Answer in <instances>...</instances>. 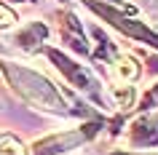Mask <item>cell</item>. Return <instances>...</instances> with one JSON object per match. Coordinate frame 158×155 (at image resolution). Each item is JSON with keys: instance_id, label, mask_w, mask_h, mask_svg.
Masks as SVG:
<instances>
[{"instance_id": "cell-5", "label": "cell", "mask_w": 158, "mask_h": 155, "mask_svg": "<svg viewBox=\"0 0 158 155\" xmlns=\"http://www.w3.org/2000/svg\"><path fill=\"white\" fill-rule=\"evenodd\" d=\"M46 35H48V30L43 24H38V22H32V24H27L24 30L16 35V43H19V48L32 51V48H38V43H40Z\"/></svg>"}, {"instance_id": "cell-1", "label": "cell", "mask_w": 158, "mask_h": 155, "mask_svg": "<svg viewBox=\"0 0 158 155\" xmlns=\"http://www.w3.org/2000/svg\"><path fill=\"white\" fill-rule=\"evenodd\" d=\"M3 72L11 80V86L32 104L43 107V110H54V112H67L64 110V99L59 96V91L54 88V83H48L43 75L27 70L19 64H3Z\"/></svg>"}, {"instance_id": "cell-2", "label": "cell", "mask_w": 158, "mask_h": 155, "mask_svg": "<svg viewBox=\"0 0 158 155\" xmlns=\"http://www.w3.org/2000/svg\"><path fill=\"white\" fill-rule=\"evenodd\" d=\"M94 131H97V126H86V131H64V134H56V137H46L32 147V153L35 155H56V153H64V150H73L86 137H91Z\"/></svg>"}, {"instance_id": "cell-8", "label": "cell", "mask_w": 158, "mask_h": 155, "mask_svg": "<svg viewBox=\"0 0 158 155\" xmlns=\"http://www.w3.org/2000/svg\"><path fill=\"white\" fill-rule=\"evenodd\" d=\"M0 155H24V147L14 137H0Z\"/></svg>"}, {"instance_id": "cell-6", "label": "cell", "mask_w": 158, "mask_h": 155, "mask_svg": "<svg viewBox=\"0 0 158 155\" xmlns=\"http://www.w3.org/2000/svg\"><path fill=\"white\" fill-rule=\"evenodd\" d=\"M113 75H115L121 83H129L131 78L139 75V64H137L131 56H123V59H118L115 64H113Z\"/></svg>"}, {"instance_id": "cell-4", "label": "cell", "mask_w": 158, "mask_h": 155, "mask_svg": "<svg viewBox=\"0 0 158 155\" xmlns=\"http://www.w3.org/2000/svg\"><path fill=\"white\" fill-rule=\"evenodd\" d=\"M48 59L56 62V67L67 75V80H73V86H78V88H83V91H97V80L89 75V70H83L81 64L70 62V59H67L64 54H59V51H48Z\"/></svg>"}, {"instance_id": "cell-9", "label": "cell", "mask_w": 158, "mask_h": 155, "mask_svg": "<svg viewBox=\"0 0 158 155\" xmlns=\"http://www.w3.org/2000/svg\"><path fill=\"white\" fill-rule=\"evenodd\" d=\"M14 22H16V16H14V14H11V11L6 8V6H0V27L14 24Z\"/></svg>"}, {"instance_id": "cell-3", "label": "cell", "mask_w": 158, "mask_h": 155, "mask_svg": "<svg viewBox=\"0 0 158 155\" xmlns=\"http://www.w3.org/2000/svg\"><path fill=\"white\" fill-rule=\"evenodd\" d=\"M89 8L94 11V14H99L102 19H107L113 27H118V30H123L126 35H131V38H139V40L150 43V46H158V35L150 32L145 24H139V22H134V19H123L121 14H115V11L105 8V6H94V3H89Z\"/></svg>"}, {"instance_id": "cell-7", "label": "cell", "mask_w": 158, "mask_h": 155, "mask_svg": "<svg viewBox=\"0 0 158 155\" xmlns=\"http://www.w3.org/2000/svg\"><path fill=\"white\" fill-rule=\"evenodd\" d=\"M113 96H115V102L121 107H131L134 96H137V91H134V86H126V83H121V86H113Z\"/></svg>"}, {"instance_id": "cell-10", "label": "cell", "mask_w": 158, "mask_h": 155, "mask_svg": "<svg viewBox=\"0 0 158 155\" xmlns=\"http://www.w3.org/2000/svg\"><path fill=\"white\" fill-rule=\"evenodd\" d=\"M156 104H158V86L150 91L148 96H145V102H142V107H156Z\"/></svg>"}]
</instances>
